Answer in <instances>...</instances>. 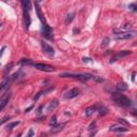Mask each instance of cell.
Masks as SVG:
<instances>
[{"label":"cell","mask_w":137,"mask_h":137,"mask_svg":"<svg viewBox=\"0 0 137 137\" xmlns=\"http://www.w3.org/2000/svg\"><path fill=\"white\" fill-rule=\"evenodd\" d=\"M60 77H63V78H75V79L82 80V81L94 78V76H93L92 74H89V73H78V74H75V73H62V74H60Z\"/></svg>","instance_id":"1"},{"label":"cell","mask_w":137,"mask_h":137,"mask_svg":"<svg viewBox=\"0 0 137 137\" xmlns=\"http://www.w3.org/2000/svg\"><path fill=\"white\" fill-rule=\"evenodd\" d=\"M113 100L115 101V103L123 107H129L132 105L131 100L123 94H120V93H113Z\"/></svg>","instance_id":"2"},{"label":"cell","mask_w":137,"mask_h":137,"mask_svg":"<svg viewBox=\"0 0 137 137\" xmlns=\"http://www.w3.org/2000/svg\"><path fill=\"white\" fill-rule=\"evenodd\" d=\"M31 66L35 68H38L39 71H43V72H54L55 71V68L54 67L48 66V64H44V63H32Z\"/></svg>","instance_id":"3"},{"label":"cell","mask_w":137,"mask_h":137,"mask_svg":"<svg viewBox=\"0 0 137 137\" xmlns=\"http://www.w3.org/2000/svg\"><path fill=\"white\" fill-rule=\"evenodd\" d=\"M136 31H123L120 34H116L115 35V39L116 40H129L133 37H135Z\"/></svg>","instance_id":"4"},{"label":"cell","mask_w":137,"mask_h":137,"mask_svg":"<svg viewBox=\"0 0 137 137\" xmlns=\"http://www.w3.org/2000/svg\"><path fill=\"white\" fill-rule=\"evenodd\" d=\"M130 54H131V52H130V50H122V52H119V53H117L115 56L111 57L110 60H109V62H110V63L116 62L117 60H120L121 58H124V57L129 56Z\"/></svg>","instance_id":"5"},{"label":"cell","mask_w":137,"mask_h":137,"mask_svg":"<svg viewBox=\"0 0 137 137\" xmlns=\"http://www.w3.org/2000/svg\"><path fill=\"white\" fill-rule=\"evenodd\" d=\"M11 98H12V94H11V92H6L5 94L3 95L1 99H0V111H1L6 105H8V103L10 102Z\"/></svg>","instance_id":"6"},{"label":"cell","mask_w":137,"mask_h":137,"mask_svg":"<svg viewBox=\"0 0 137 137\" xmlns=\"http://www.w3.org/2000/svg\"><path fill=\"white\" fill-rule=\"evenodd\" d=\"M42 33L43 35L48 39V40H53V29L50 28L48 25H45V26H42Z\"/></svg>","instance_id":"7"},{"label":"cell","mask_w":137,"mask_h":137,"mask_svg":"<svg viewBox=\"0 0 137 137\" xmlns=\"http://www.w3.org/2000/svg\"><path fill=\"white\" fill-rule=\"evenodd\" d=\"M78 94H79V89L78 88H73V89L68 90V92H66L64 98L71 100V99H74V98H76V96H78Z\"/></svg>","instance_id":"8"},{"label":"cell","mask_w":137,"mask_h":137,"mask_svg":"<svg viewBox=\"0 0 137 137\" xmlns=\"http://www.w3.org/2000/svg\"><path fill=\"white\" fill-rule=\"evenodd\" d=\"M34 4H35V11H37V14H38L39 18H40V20H41V23H42V26H45V25H47L45 17H44V15H43V13H42V11H41V8H40V5H39V3L35 2Z\"/></svg>","instance_id":"9"},{"label":"cell","mask_w":137,"mask_h":137,"mask_svg":"<svg viewBox=\"0 0 137 137\" xmlns=\"http://www.w3.org/2000/svg\"><path fill=\"white\" fill-rule=\"evenodd\" d=\"M42 48H43V52H45L46 54H48V55H50V56L55 55V50H54V48L49 44H47L46 42H42Z\"/></svg>","instance_id":"10"},{"label":"cell","mask_w":137,"mask_h":137,"mask_svg":"<svg viewBox=\"0 0 137 137\" xmlns=\"http://www.w3.org/2000/svg\"><path fill=\"white\" fill-rule=\"evenodd\" d=\"M23 15H24V25H25V28H26V29H29V26H30V24H31V18H30L29 12L26 11V10H24Z\"/></svg>","instance_id":"11"},{"label":"cell","mask_w":137,"mask_h":137,"mask_svg":"<svg viewBox=\"0 0 137 137\" xmlns=\"http://www.w3.org/2000/svg\"><path fill=\"white\" fill-rule=\"evenodd\" d=\"M109 131L110 132H128L129 129H127L125 127H122V125H119V124H114L109 128Z\"/></svg>","instance_id":"12"},{"label":"cell","mask_w":137,"mask_h":137,"mask_svg":"<svg viewBox=\"0 0 137 137\" xmlns=\"http://www.w3.org/2000/svg\"><path fill=\"white\" fill-rule=\"evenodd\" d=\"M54 89H55V87H54V86H50V87L46 88L45 90H43V91H40V92L38 93V94H37V95H35L34 98H33V100H34V101H37V100H38V99H39L41 95H44V94H46V93H48V92H52Z\"/></svg>","instance_id":"13"},{"label":"cell","mask_w":137,"mask_h":137,"mask_svg":"<svg viewBox=\"0 0 137 137\" xmlns=\"http://www.w3.org/2000/svg\"><path fill=\"white\" fill-rule=\"evenodd\" d=\"M66 124H67L66 122H63V123H60V124H56L54 128L50 129V132H52L53 134H55V133H58V132H60L64 127H66Z\"/></svg>","instance_id":"14"},{"label":"cell","mask_w":137,"mask_h":137,"mask_svg":"<svg viewBox=\"0 0 137 137\" xmlns=\"http://www.w3.org/2000/svg\"><path fill=\"white\" fill-rule=\"evenodd\" d=\"M94 111H98V105H93V106H90L88 108H86V116L90 117Z\"/></svg>","instance_id":"15"},{"label":"cell","mask_w":137,"mask_h":137,"mask_svg":"<svg viewBox=\"0 0 137 137\" xmlns=\"http://www.w3.org/2000/svg\"><path fill=\"white\" fill-rule=\"evenodd\" d=\"M59 105V102H58V100H53L52 102L49 103V105L47 106V111H53L55 108Z\"/></svg>","instance_id":"16"},{"label":"cell","mask_w":137,"mask_h":137,"mask_svg":"<svg viewBox=\"0 0 137 137\" xmlns=\"http://www.w3.org/2000/svg\"><path fill=\"white\" fill-rule=\"evenodd\" d=\"M98 111H99V115L101 117L102 116H105V115L108 114V109L105 107V106H100L98 105Z\"/></svg>","instance_id":"17"},{"label":"cell","mask_w":137,"mask_h":137,"mask_svg":"<svg viewBox=\"0 0 137 137\" xmlns=\"http://www.w3.org/2000/svg\"><path fill=\"white\" fill-rule=\"evenodd\" d=\"M21 5H23L24 10L28 11V12L31 10V2L28 1V0H24V1H21Z\"/></svg>","instance_id":"18"},{"label":"cell","mask_w":137,"mask_h":137,"mask_svg":"<svg viewBox=\"0 0 137 137\" xmlns=\"http://www.w3.org/2000/svg\"><path fill=\"white\" fill-rule=\"evenodd\" d=\"M117 90L118 91H125V90H128V85L124 84V82H119V84H117Z\"/></svg>","instance_id":"19"},{"label":"cell","mask_w":137,"mask_h":137,"mask_svg":"<svg viewBox=\"0 0 137 137\" xmlns=\"http://www.w3.org/2000/svg\"><path fill=\"white\" fill-rule=\"evenodd\" d=\"M32 63L33 62H32L31 59H21L19 61V64H21V66H31Z\"/></svg>","instance_id":"20"},{"label":"cell","mask_w":137,"mask_h":137,"mask_svg":"<svg viewBox=\"0 0 137 137\" xmlns=\"http://www.w3.org/2000/svg\"><path fill=\"white\" fill-rule=\"evenodd\" d=\"M74 16H75V14H74V13H68V15H67V17H66V24H67V25H68V24H70L71 21L73 20Z\"/></svg>","instance_id":"21"},{"label":"cell","mask_w":137,"mask_h":137,"mask_svg":"<svg viewBox=\"0 0 137 137\" xmlns=\"http://www.w3.org/2000/svg\"><path fill=\"white\" fill-rule=\"evenodd\" d=\"M20 123V122L19 121H15V122H10V123L8 124V125H6V129H8V130H12L14 127H17V125H18Z\"/></svg>","instance_id":"22"},{"label":"cell","mask_w":137,"mask_h":137,"mask_svg":"<svg viewBox=\"0 0 137 137\" xmlns=\"http://www.w3.org/2000/svg\"><path fill=\"white\" fill-rule=\"evenodd\" d=\"M56 124H57V117L54 116V117L52 118V120H50V122H49V125H50L52 128H54Z\"/></svg>","instance_id":"23"},{"label":"cell","mask_w":137,"mask_h":137,"mask_svg":"<svg viewBox=\"0 0 137 137\" xmlns=\"http://www.w3.org/2000/svg\"><path fill=\"white\" fill-rule=\"evenodd\" d=\"M109 44V39L108 38H104L103 41H102V47H106Z\"/></svg>","instance_id":"24"},{"label":"cell","mask_w":137,"mask_h":137,"mask_svg":"<svg viewBox=\"0 0 137 137\" xmlns=\"http://www.w3.org/2000/svg\"><path fill=\"white\" fill-rule=\"evenodd\" d=\"M8 120H10V117L9 116H5V117H3L2 119H0V125H2L3 123H5Z\"/></svg>","instance_id":"25"},{"label":"cell","mask_w":137,"mask_h":137,"mask_svg":"<svg viewBox=\"0 0 137 137\" xmlns=\"http://www.w3.org/2000/svg\"><path fill=\"white\" fill-rule=\"evenodd\" d=\"M129 29H132V25L131 24H125L123 26V30L124 31H128Z\"/></svg>","instance_id":"26"},{"label":"cell","mask_w":137,"mask_h":137,"mask_svg":"<svg viewBox=\"0 0 137 137\" xmlns=\"http://www.w3.org/2000/svg\"><path fill=\"white\" fill-rule=\"evenodd\" d=\"M6 85H8V81H4V82H2V84H0V92L6 87Z\"/></svg>","instance_id":"27"},{"label":"cell","mask_w":137,"mask_h":137,"mask_svg":"<svg viewBox=\"0 0 137 137\" xmlns=\"http://www.w3.org/2000/svg\"><path fill=\"white\" fill-rule=\"evenodd\" d=\"M129 8L131 9L132 11H134V12L137 10V6H136V4H134V3H133V4H130V5H129Z\"/></svg>","instance_id":"28"},{"label":"cell","mask_w":137,"mask_h":137,"mask_svg":"<svg viewBox=\"0 0 137 137\" xmlns=\"http://www.w3.org/2000/svg\"><path fill=\"white\" fill-rule=\"evenodd\" d=\"M94 127H95V121H93L92 123H91V124H90L89 127H88V130H89V131H92L93 128H94Z\"/></svg>","instance_id":"29"},{"label":"cell","mask_w":137,"mask_h":137,"mask_svg":"<svg viewBox=\"0 0 137 137\" xmlns=\"http://www.w3.org/2000/svg\"><path fill=\"white\" fill-rule=\"evenodd\" d=\"M34 135V132H33V130L32 129H30L29 130V132H28V135H27V137H32Z\"/></svg>","instance_id":"30"},{"label":"cell","mask_w":137,"mask_h":137,"mask_svg":"<svg viewBox=\"0 0 137 137\" xmlns=\"http://www.w3.org/2000/svg\"><path fill=\"white\" fill-rule=\"evenodd\" d=\"M82 61H84L85 63H88V62H92V59H90V58H82Z\"/></svg>","instance_id":"31"},{"label":"cell","mask_w":137,"mask_h":137,"mask_svg":"<svg viewBox=\"0 0 137 137\" xmlns=\"http://www.w3.org/2000/svg\"><path fill=\"white\" fill-rule=\"evenodd\" d=\"M42 108H43V105H40V107L38 108V111H37V114L39 115V116L42 114Z\"/></svg>","instance_id":"32"},{"label":"cell","mask_w":137,"mask_h":137,"mask_svg":"<svg viewBox=\"0 0 137 137\" xmlns=\"http://www.w3.org/2000/svg\"><path fill=\"white\" fill-rule=\"evenodd\" d=\"M12 67H13V63H10L9 66H6V67H5V72H6V71H10Z\"/></svg>","instance_id":"33"},{"label":"cell","mask_w":137,"mask_h":137,"mask_svg":"<svg viewBox=\"0 0 137 137\" xmlns=\"http://www.w3.org/2000/svg\"><path fill=\"white\" fill-rule=\"evenodd\" d=\"M118 121H119V122H122V123L125 124V125H129L128 122H125V121H124V119H118Z\"/></svg>","instance_id":"34"},{"label":"cell","mask_w":137,"mask_h":137,"mask_svg":"<svg viewBox=\"0 0 137 137\" xmlns=\"http://www.w3.org/2000/svg\"><path fill=\"white\" fill-rule=\"evenodd\" d=\"M135 75H136V72H133V73H132V81L133 82L135 81Z\"/></svg>","instance_id":"35"},{"label":"cell","mask_w":137,"mask_h":137,"mask_svg":"<svg viewBox=\"0 0 137 137\" xmlns=\"http://www.w3.org/2000/svg\"><path fill=\"white\" fill-rule=\"evenodd\" d=\"M21 136V133H19V134H18V136H17V137H20Z\"/></svg>","instance_id":"36"}]
</instances>
